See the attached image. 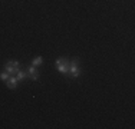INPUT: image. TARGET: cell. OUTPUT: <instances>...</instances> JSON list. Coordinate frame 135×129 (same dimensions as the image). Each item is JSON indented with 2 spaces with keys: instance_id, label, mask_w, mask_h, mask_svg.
<instances>
[{
  "instance_id": "obj_5",
  "label": "cell",
  "mask_w": 135,
  "mask_h": 129,
  "mask_svg": "<svg viewBox=\"0 0 135 129\" xmlns=\"http://www.w3.org/2000/svg\"><path fill=\"white\" fill-rule=\"evenodd\" d=\"M6 85H7L9 89H13L15 90L16 88H17V77L13 76V75H10V76H9V79L6 80Z\"/></svg>"
},
{
  "instance_id": "obj_8",
  "label": "cell",
  "mask_w": 135,
  "mask_h": 129,
  "mask_svg": "<svg viewBox=\"0 0 135 129\" xmlns=\"http://www.w3.org/2000/svg\"><path fill=\"white\" fill-rule=\"evenodd\" d=\"M9 76H10V75H9V73L6 72V70H4V72H2V73H0V79H2V80H4V82L9 79Z\"/></svg>"
},
{
  "instance_id": "obj_6",
  "label": "cell",
  "mask_w": 135,
  "mask_h": 129,
  "mask_svg": "<svg viewBox=\"0 0 135 129\" xmlns=\"http://www.w3.org/2000/svg\"><path fill=\"white\" fill-rule=\"evenodd\" d=\"M16 77H17V82H23V80L27 77V72H23V70H19V72L16 73Z\"/></svg>"
},
{
  "instance_id": "obj_1",
  "label": "cell",
  "mask_w": 135,
  "mask_h": 129,
  "mask_svg": "<svg viewBox=\"0 0 135 129\" xmlns=\"http://www.w3.org/2000/svg\"><path fill=\"white\" fill-rule=\"evenodd\" d=\"M4 70L9 73V75H16V73L20 70V63L17 60H10L4 64Z\"/></svg>"
},
{
  "instance_id": "obj_3",
  "label": "cell",
  "mask_w": 135,
  "mask_h": 129,
  "mask_svg": "<svg viewBox=\"0 0 135 129\" xmlns=\"http://www.w3.org/2000/svg\"><path fill=\"white\" fill-rule=\"evenodd\" d=\"M69 73L72 77H78L81 75V67H79V60L78 59H72L69 62Z\"/></svg>"
},
{
  "instance_id": "obj_2",
  "label": "cell",
  "mask_w": 135,
  "mask_h": 129,
  "mask_svg": "<svg viewBox=\"0 0 135 129\" xmlns=\"http://www.w3.org/2000/svg\"><path fill=\"white\" fill-rule=\"evenodd\" d=\"M56 67L60 73L63 75H68L69 73V60L65 59V57H60V59L56 60Z\"/></svg>"
},
{
  "instance_id": "obj_4",
  "label": "cell",
  "mask_w": 135,
  "mask_h": 129,
  "mask_svg": "<svg viewBox=\"0 0 135 129\" xmlns=\"http://www.w3.org/2000/svg\"><path fill=\"white\" fill-rule=\"evenodd\" d=\"M27 76L30 77L32 80H37L39 79V73H37V69H36V66H29L27 67Z\"/></svg>"
},
{
  "instance_id": "obj_7",
  "label": "cell",
  "mask_w": 135,
  "mask_h": 129,
  "mask_svg": "<svg viewBox=\"0 0 135 129\" xmlns=\"http://www.w3.org/2000/svg\"><path fill=\"white\" fill-rule=\"evenodd\" d=\"M43 63V59H42V56H37V57H35L33 59V62H32V64H33V66H40V64Z\"/></svg>"
}]
</instances>
